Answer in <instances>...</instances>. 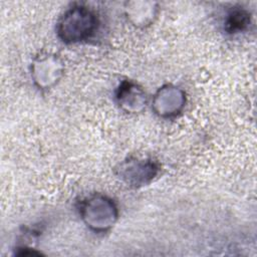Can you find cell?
Returning a JSON list of instances; mask_svg holds the SVG:
<instances>
[{
  "label": "cell",
  "instance_id": "cell-1",
  "mask_svg": "<svg viewBox=\"0 0 257 257\" xmlns=\"http://www.w3.org/2000/svg\"><path fill=\"white\" fill-rule=\"evenodd\" d=\"M97 27V18L93 11L83 5H74L60 17L56 31L65 43H76L89 38Z\"/></svg>",
  "mask_w": 257,
  "mask_h": 257
},
{
  "label": "cell",
  "instance_id": "cell-2",
  "mask_svg": "<svg viewBox=\"0 0 257 257\" xmlns=\"http://www.w3.org/2000/svg\"><path fill=\"white\" fill-rule=\"evenodd\" d=\"M79 213L84 224L97 233L105 232L113 227L118 217L115 203L100 194L92 195L82 201Z\"/></svg>",
  "mask_w": 257,
  "mask_h": 257
},
{
  "label": "cell",
  "instance_id": "cell-3",
  "mask_svg": "<svg viewBox=\"0 0 257 257\" xmlns=\"http://www.w3.org/2000/svg\"><path fill=\"white\" fill-rule=\"evenodd\" d=\"M158 162L148 158H128L121 162L115 173L125 184L133 187H140L150 183L159 173Z\"/></svg>",
  "mask_w": 257,
  "mask_h": 257
},
{
  "label": "cell",
  "instance_id": "cell-4",
  "mask_svg": "<svg viewBox=\"0 0 257 257\" xmlns=\"http://www.w3.org/2000/svg\"><path fill=\"white\" fill-rule=\"evenodd\" d=\"M62 61L54 54H41L31 64V77L41 89L52 87L63 74Z\"/></svg>",
  "mask_w": 257,
  "mask_h": 257
},
{
  "label": "cell",
  "instance_id": "cell-5",
  "mask_svg": "<svg viewBox=\"0 0 257 257\" xmlns=\"http://www.w3.org/2000/svg\"><path fill=\"white\" fill-rule=\"evenodd\" d=\"M186 103V94L178 86L166 84L159 88L153 98V109L161 117L178 115Z\"/></svg>",
  "mask_w": 257,
  "mask_h": 257
},
{
  "label": "cell",
  "instance_id": "cell-6",
  "mask_svg": "<svg viewBox=\"0 0 257 257\" xmlns=\"http://www.w3.org/2000/svg\"><path fill=\"white\" fill-rule=\"evenodd\" d=\"M116 100L124 111L137 113L146 107L148 98L145 90L139 84L124 80L117 87Z\"/></svg>",
  "mask_w": 257,
  "mask_h": 257
},
{
  "label": "cell",
  "instance_id": "cell-7",
  "mask_svg": "<svg viewBox=\"0 0 257 257\" xmlns=\"http://www.w3.org/2000/svg\"><path fill=\"white\" fill-rule=\"evenodd\" d=\"M127 18L137 26L149 24L156 16V3L130 2L125 8Z\"/></svg>",
  "mask_w": 257,
  "mask_h": 257
},
{
  "label": "cell",
  "instance_id": "cell-8",
  "mask_svg": "<svg viewBox=\"0 0 257 257\" xmlns=\"http://www.w3.org/2000/svg\"><path fill=\"white\" fill-rule=\"evenodd\" d=\"M250 23V15L243 9H234L228 14V18L225 22L226 29L230 33H236L243 31L248 27Z\"/></svg>",
  "mask_w": 257,
  "mask_h": 257
}]
</instances>
